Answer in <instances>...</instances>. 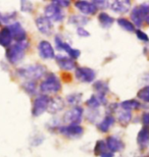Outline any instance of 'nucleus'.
<instances>
[{
    "mask_svg": "<svg viewBox=\"0 0 149 157\" xmlns=\"http://www.w3.org/2000/svg\"><path fill=\"white\" fill-rule=\"evenodd\" d=\"M45 17H47L50 21H61L65 17V12L54 3L47 5L45 8Z\"/></svg>",
    "mask_w": 149,
    "mask_h": 157,
    "instance_id": "5",
    "label": "nucleus"
},
{
    "mask_svg": "<svg viewBox=\"0 0 149 157\" xmlns=\"http://www.w3.org/2000/svg\"><path fill=\"white\" fill-rule=\"evenodd\" d=\"M32 8H33L32 3L28 1H22V9H23V11H31Z\"/></svg>",
    "mask_w": 149,
    "mask_h": 157,
    "instance_id": "34",
    "label": "nucleus"
},
{
    "mask_svg": "<svg viewBox=\"0 0 149 157\" xmlns=\"http://www.w3.org/2000/svg\"><path fill=\"white\" fill-rule=\"evenodd\" d=\"M87 105L89 106V107L91 108H93V109H96L98 106L100 105V103L99 101H98V99H97V97L96 96H91L90 97V99L87 101Z\"/></svg>",
    "mask_w": 149,
    "mask_h": 157,
    "instance_id": "32",
    "label": "nucleus"
},
{
    "mask_svg": "<svg viewBox=\"0 0 149 157\" xmlns=\"http://www.w3.org/2000/svg\"><path fill=\"white\" fill-rule=\"evenodd\" d=\"M137 96L139 99L142 100V101L149 103V86L142 88V89L138 92Z\"/></svg>",
    "mask_w": 149,
    "mask_h": 157,
    "instance_id": "30",
    "label": "nucleus"
},
{
    "mask_svg": "<svg viewBox=\"0 0 149 157\" xmlns=\"http://www.w3.org/2000/svg\"><path fill=\"white\" fill-rule=\"evenodd\" d=\"M45 67L41 64H34L29 65V67H22L18 70V76L25 78H28L30 81H35L38 78H42L45 75Z\"/></svg>",
    "mask_w": 149,
    "mask_h": 157,
    "instance_id": "2",
    "label": "nucleus"
},
{
    "mask_svg": "<svg viewBox=\"0 0 149 157\" xmlns=\"http://www.w3.org/2000/svg\"><path fill=\"white\" fill-rule=\"evenodd\" d=\"M83 108L80 106H76L71 110H69L63 117V121L69 124H79L82 121V117H83Z\"/></svg>",
    "mask_w": 149,
    "mask_h": 157,
    "instance_id": "7",
    "label": "nucleus"
},
{
    "mask_svg": "<svg viewBox=\"0 0 149 157\" xmlns=\"http://www.w3.org/2000/svg\"><path fill=\"white\" fill-rule=\"evenodd\" d=\"M12 41V36L8 28H3L0 30V45L3 47H9Z\"/></svg>",
    "mask_w": 149,
    "mask_h": 157,
    "instance_id": "20",
    "label": "nucleus"
},
{
    "mask_svg": "<svg viewBox=\"0 0 149 157\" xmlns=\"http://www.w3.org/2000/svg\"><path fill=\"white\" fill-rule=\"evenodd\" d=\"M93 3L95 4V6L98 8V7H101V8H105L107 7L109 4L107 1H93Z\"/></svg>",
    "mask_w": 149,
    "mask_h": 157,
    "instance_id": "38",
    "label": "nucleus"
},
{
    "mask_svg": "<svg viewBox=\"0 0 149 157\" xmlns=\"http://www.w3.org/2000/svg\"><path fill=\"white\" fill-rule=\"evenodd\" d=\"M77 33H78V35L81 36V37H89L90 36L89 32H87V31L85 30L83 27L78 28V29H77Z\"/></svg>",
    "mask_w": 149,
    "mask_h": 157,
    "instance_id": "36",
    "label": "nucleus"
},
{
    "mask_svg": "<svg viewBox=\"0 0 149 157\" xmlns=\"http://www.w3.org/2000/svg\"><path fill=\"white\" fill-rule=\"evenodd\" d=\"M69 21L71 24H74L75 26H78L80 28L88 23V18L85 17H82V15H73V17H69Z\"/></svg>",
    "mask_w": 149,
    "mask_h": 157,
    "instance_id": "25",
    "label": "nucleus"
},
{
    "mask_svg": "<svg viewBox=\"0 0 149 157\" xmlns=\"http://www.w3.org/2000/svg\"><path fill=\"white\" fill-rule=\"evenodd\" d=\"M61 89L60 81L54 75H49L40 85V91L43 93H56Z\"/></svg>",
    "mask_w": 149,
    "mask_h": 157,
    "instance_id": "3",
    "label": "nucleus"
},
{
    "mask_svg": "<svg viewBox=\"0 0 149 157\" xmlns=\"http://www.w3.org/2000/svg\"><path fill=\"white\" fill-rule=\"evenodd\" d=\"M27 46H28L27 40L24 41V42H20L14 44V45L9 46L7 50H6V54H5L7 60L12 64L20 62L24 57L25 50H26Z\"/></svg>",
    "mask_w": 149,
    "mask_h": 157,
    "instance_id": "1",
    "label": "nucleus"
},
{
    "mask_svg": "<svg viewBox=\"0 0 149 157\" xmlns=\"http://www.w3.org/2000/svg\"><path fill=\"white\" fill-rule=\"evenodd\" d=\"M24 89L27 91V93L29 94H34L36 92V84H35L34 81H29L27 83H25L23 85Z\"/></svg>",
    "mask_w": 149,
    "mask_h": 157,
    "instance_id": "31",
    "label": "nucleus"
},
{
    "mask_svg": "<svg viewBox=\"0 0 149 157\" xmlns=\"http://www.w3.org/2000/svg\"><path fill=\"white\" fill-rule=\"evenodd\" d=\"M59 133L69 138H79L84 133V130L79 124H69L59 128Z\"/></svg>",
    "mask_w": 149,
    "mask_h": 157,
    "instance_id": "8",
    "label": "nucleus"
},
{
    "mask_svg": "<svg viewBox=\"0 0 149 157\" xmlns=\"http://www.w3.org/2000/svg\"><path fill=\"white\" fill-rule=\"evenodd\" d=\"M39 53L40 56L44 59H51L55 56L54 49L52 45L47 41H41L39 44Z\"/></svg>",
    "mask_w": 149,
    "mask_h": 157,
    "instance_id": "12",
    "label": "nucleus"
},
{
    "mask_svg": "<svg viewBox=\"0 0 149 157\" xmlns=\"http://www.w3.org/2000/svg\"><path fill=\"white\" fill-rule=\"evenodd\" d=\"M132 118V113L131 111H127V110H123L119 113V117L118 121L122 125H127L130 122Z\"/></svg>",
    "mask_w": 149,
    "mask_h": 157,
    "instance_id": "24",
    "label": "nucleus"
},
{
    "mask_svg": "<svg viewBox=\"0 0 149 157\" xmlns=\"http://www.w3.org/2000/svg\"><path fill=\"white\" fill-rule=\"evenodd\" d=\"M113 124H115V117L110 114L106 115L105 118H104L103 121L98 124V128H99L101 132H103V133H106V132L112 128V125Z\"/></svg>",
    "mask_w": 149,
    "mask_h": 157,
    "instance_id": "21",
    "label": "nucleus"
},
{
    "mask_svg": "<svg viewBox=\"0 0 149 157\" xmlns=\"http://www.w3.org/2000/svg\"><path fill=\"white\" fill-rule=\"evenodd\" d=\"M100 157H113V153L109 152V151H106V152H104L103 154H101Z\"/></svg>",
    "mask_w": 149,
    "mask_h": 157,
    "instance_id": "39",
    "label": "nucleus"
},
{
    "mask_svg": "<svg viewBox=\"0 0 149 157\" xmlns=\"http://www.w3.org/2000/svg\"><path fill=\"white\" fill-rule=\"evenodd\" d=\"M142 122L144 124V128H149V112H146V113L143 114V117H142Z\"/></svg>",
    "mask_w": 149,
    "mask_h": 157,
    "instance_id": "37",
    "label": "nucleus"
},
{
    "mask_svg": "<svg viewBox=\"0 0 149 157\" xmlns=\"http://www.w3.org/2000/svg\"><path fill=\"white\" fill-rule=\"evenodd\" d=\"M8 30L10 31V34L12 36V39L17 41V43L24 42L26 41V32L23 29V27L21 26L20 23H14L8 26Z\"/></svg>",
    "mask_w": 149,
    "mask_h": 157,
    "instance_id": "10",
    "label": "nucleus"
},
{
    "mask_svg": "<svg viewBox=\"0 0 149 157\" xmlns=\"http://www.w3.org/2000/svg\"><path fill=\"white\" fill-rule=\"evenodd\" d=\"M76 78L82 83H91L95 78V71L89 67H78L76 70Z\"/></svg>",
    "mask_w": 149,
    "mask_h": 157,
    "instance_id": "9",
    "label": "nucleus"
},
{
    "mask_svg": "<svg viewBox=\"0 0 149 157\" xmlns=\"http://www.w3.org/2000/svg\"><path fill=\"white\" fill-rule=\"evenodd\" d=\"M38 30L44 35H49L52 31V24L48 18L45 17H39L35 21Z\"/></svg>",
    "mask_w": 149,
    "mask_h": 157,
    "instance_id": "13",
    "label": "nucleus"
},
{
    "mask_svg": "<svg viewBox=\"0 0 149 157\" xmlns=\"http://www.w3.org/2000/svg\"><path fill=\"white\" fill-rule=\"evenodd\" d=\"M55 43H56V47H57V49L58 50H60V49H61V50H65V52L68 53L69 56H71L72 59L78 58L79 56H80V54H81V52L79 51V50L72 48V47L69 46L68 43L63 42L59 36L55 37Z\"/></svg>",
    "mask_w": 149,
    "mask_h": 157,
    "instance_id": "11",
    "label": "nucleus"
},
{
    "mask_svg": "<svg viewBox=\"0 0 149 157\" xmlns=\"http://www.w3.org/2000/svg\"><path fill=\"white\" fill-rule=\"evenodd\" d=\"M107 151V147L106 144L103 142V141H97L96 145L94 147V153L95 155L100 156L101 154H103L104 152Z\"/></svg>",
    "mask_w": 149,
    "mask_h": 157,
    "instance_id": "29",
    "label": "nucleus"
},
{
    "mask_svg": "<svg viewBox=\"0 0 149 157\" xmlns=\"http://www.w3.org/2000/svg\"><path fill=\"white\" fill-rule=\"evenodd\" d=\"M65 107V102L60 97H55L53 99H50L49 104H48V110L50 113H56V112L60 111L61 109Z\"/></svg>",
    "mask_w": 149,
    "mask_h": 157,
    "instance_id": "18",
    "label": "nucleus"
},
{
    "mask_svg": "<svg viewBox=\"0 0 149 157\" xmlns=\"http://www.w3.org/2000/svg\"><path fill=\"white\" fill-rule=\"evenodd\" d=\"M52 3H54L59 7H62V6H69V1L68 0H54V1H52Z\"/></svg>",
    "mask_w": 149,
    "mask_h": 157,
    "instance_id": "35",
    "label": "nucleus"
},
{
    "mask_svg": "<svg viewBox=\"0 0 149 157\" xmlns=\"http://www.w3.org/2000/svg\"><path fill=\"white\" fill-rule=\"evenodd\" d=\"M118 24L123 28L124 30L128 31V32H134V30H135L134 25H133L130 21L126 20V18H124V17L119 18V20H118Z\"/></svg>",
    "mask_w": 149,
    "mask_h": 157,
    "instance_id": "27",
    "label": "nucleus"
},
{
    "mask_svg": "<svg viewBox=\"0 0 149 157\" xmlns=\"http://www.w3.org/2000/svg\"><path fill=\"white\" fill-rule=\"evenodd\" d=\"M82 94L81 93H74V94H71L66 97V101H68L69 104L71 105H77L79 103L81 102L82 100Z\"/></svg>",
    "mask_w": 149,
    "mask_h": 157,
    "instance_id": "28",
    "label": "nucleus"
},
{
    "mask_svg": "<svg viewBox=\"0 0 149 157\" xmlns=\"http://www.w3.org/2000/svg\"><path fill=\"white\" fill-rule=\"evenodd\" d=\"M131 7V1L127 0V1H113L110 5V8L115 12L119 13H125Z\"/></svg>",
    "mask_w": 149,
    "mask_h": 157,
    "instance_id": "19",
    "label": "nucleus"
},
{
    "mask_svg": "<svg viewBox=\"0 0 149 157\" xmlns=\"http://www.w3.org/2000/svg\"><path fill=\"white\" fill-rule=\"evenodd\" d=\"M136 35H137L138 39H140L141 41H143V42H149L148 36L144 32H142V31L137 30V31H136Z\"/></svg>",
    "mask_w": 149,
    "mask_h": 157,
    "instance_id": "33",
    "label": "nucleus"
},
{
    "mask_svg": "<svg viewBox=\"0 0 149 157\" xmlns=\"http://www.w3.org/2000/svg\"><path fill=\"white\" fill-rule=\"evenodd\" d=\"M98 20H99V23L103 28H109L113 23V18L112 17H109L105 12H101L98 15Z\"/></svg>",
    "mask_w": 149,
    "mask_h": 157,
    "instance_id": "23",
    "label": "nucleus"
},
{
    "mask_svg": "<svg viewBox=\"0 0 149 157\" xmlns=\"http://www.w3.org/2000/svg\"><path fill=\"white\" fill-rule=\"evenodd\" d=\"M49 101L50 98L46 95H41L37 97L36 100L34 101L33 109H32V113H33L34 117H39L44 111H46L47 108H48Z\"/></svg>",
    "mask_w": 149,
    "mask_h": 157,
    "instance_id": "6",
    "label": "nucleus"
},
{
    "mask_svg": "<svg viewBox=\"0 0 149 157\" xmlns=\"http://www.w3.org/2000/svg\"><path fill=\"white\" fill-rule=\"evenodd\" d=\"M144 21H146V23H147V24H149V13H147V14H146V17H145Z\"/></svg>",
    "mask_w": 149,
    "mask_h": 157,
    "instance_id": "40",
    "label": "nucleus"
},
{
    "mask_svg": "<svg viewBox=\"0 0 149 157\" xmlns=\"http://www.w3.org/2000/svg\"><path fill=\"white\" fill-rule=\"evenodd\" d=\"M75 6L82 13L85 14H94L97 11V7L95 6L94 3L88 1H77L75 3Z\"/></svg>",
    "mask_w": 149,
    "mask_h": 157,
    "instance_id": "15",
    "label": "nucleus"
},
{
    "mask_svg": "<svg viewBox=\"0 0 149 157\" xmlns=\"http://www.w3.org/2000/svg\"><path fill=\"white\" fill-rule=\"evenodd\" d=\"M106 147L107 149H109V152H120L124 149V143L120 139L116 137H108L106 139Z\"/></svg>",
    "mask_w": 149,
    "mask_h": 157,
    "instance_id": "16",
    "label": "nucleus"
},
{
    "mask_svg": "<svg viewBox=\"0 0 149 157\" xmlns=\"http://www.w3.org/2000/svg\"><path fill=\"white\" fill-rule=\"evenodd\" d=\"M137 142L141 149L147 148L149 145V128H141V131L139 132L138 137H137Z\"/></svg>",
    "mask_w": 149,
    "mask_h": 157,
    "instance_id": "17",
    "label": "nucleus"
},
{
    "mask_svg": "<svg viewBox=\"0 0 149 157\" xmlns=\"http://www.w3.org/2000/svg\"><path fill=\"white\" fill-rule=\"evenodd\" d=\"M94 89L97 91L98 94H101V95H106V93L108 92V86L105 82L102 81H98L94 84Z\"/></svg>",
    "mask_w": 149,
    "mask_h": 157,
    "instance_id": "26",
    "label": "nucleus"
},
{
    "mask_svg": "<svg viewBox=\"0 0 149 157\" xmlns=\"http://www.w3.org/2000/svg\"><path fill=\"white\" fill-rule=\"evenodd\" d=\"M149 13V4L144 3L140 6H137L132 10L131 18L137 27H141L146 14Z\"/></svg>",
    "mask_w": 149,
    "mask_h": 157,
    "instance_id": "4",
    "label": "nucleus"
},
{
    "mask_svg": "<svg viewBox=\"0 0 149 157\" xmlns=\"http://www.w3.org/2000/svg\"><path fill=\"white\" fill-rule=\"evenodd\" d=\"M56 58V62H57L58 67L62 70H65V71H72L77 67L76 62L74 59H72L71 57H66V56H63V55H56L55 56Z\"/></svg>",
    "mask_w": 149,
    "mask_h": 157,
    "instance_id": "14",
    "label": "nucleus"
},
{
    "mask_svg": "<svg viewBox=\"0 0 149 157\" xmlns=\"http://www.w3.org/2000/svg\"><path fill=\"white\" fill-rule=\"evenodd\" d=\"M120 106H122L124 110L130 111L132 109H139L141 107V103L137 100H127V101L120 103Z\"/></svg>",
    "mask_w": 149,
    "mask_h": 157,
    "instance_id": "22",
    "label": "nucleus"
}]
</instances>
